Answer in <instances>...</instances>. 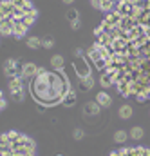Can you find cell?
<instances>
[{
    "label": "cell",
    "instance_id": "obj_1",
    "mask_svg": "<svg viewBox=\"0 0 150 156\" xmlns=\"http://www.w3.org/2000/svg\"><path fill=\"white\" fill-rule=\"evenodd\" d=\"M94 66L123 96L150 102V0H121L94 29Z\"/></svg>",
    "mask_w": 150,
    "mask_h": 156
},
{
    "label": "cell",
    "instance_id": "obj_2",
    "mask_svg": "<svg viewBox=\"0 0 150 156\" xmlns=\"http://www.w3.org/2000/svg\"><path fill=\"white\" fill-rule=\"evenodd\" d=\"M2 33L22 38L36 18V9L29 0H2L0 5Z\"/></svg>",
    "mask_w": 150,
    "mask_h": 156
},
{
    "label": "cell",
    "instance_id": "obj_3",
    "mask_svg": "<svg viewBox=\"0 0 150 156\" xmlns=\"http://www.w3.org/2000/svg\"><path fill=\"white\" fill-rule=\"evenodd\" d=\"M69 82L63 73H53L40 69L36 76L31 82V94L38 104L43 105H54L58 102H63L65 94L69 93Z\"/></svg>",
    "mask_w": 150,
    "mask_h": 156
},
{
    "label": "cell",
    "instance_id": "obj_4",
    "mask_svg": "<svg viewBox=\"0 0 150 156\" xmlns=\"http://www.w3.org/2000/svg\"><path fill=\"white\" fill-rule=\"evenodd\" d=\"M2 156H35V144L20 133L2 134Z\"/></svg>",
    "mask_w": 150,
    "mask_h": 156
},
{
    "label": "cell",
    "instance_id": "obj_5",
    "mask_svg": "<svg viewBox=\"0 0 150 156\" xmlns=\"http://www.w3.org/2000/svg\"><path fill=\"white\" fill-rule=\"evenodd\" d=\"M111 156H150V149H145V147H128V149L114 151Z\"/></svg>",
    "mask_w": 150,
    "mask_h": 156
},
{
    "label": "cell",
    "instance_id": "obj_6",
    "mask_svg": "<svg viewBox=\"0 0 150 156\" xmlns=\"http://www.w3.org/2000/svg\"><path fill=\"white\" fill-rule=\"evenodd\" d=\"M9 93L13 96V100H22L24 93H22V76H15L9 82Z\"/></svg>",
    "mask_w": 150,
    "mask_h": 156
},
{
    "label": "cell",
    "instance_id": "obj_7",
    "mask_svg": "<svg viewBox=\"0 0 150 156\" xmlns=\"http://www.w3.org/2000/svg\"><path fill=\"white\" fill-rule=\"evenodd\" d=\"M92 5L96 9H101V11H114V7L121 2V0H90Z\"/></svg>",
    "mask_w": 150,
    "mask_h": 156
},
{
    "label": "cell",
    "instance_id": "obj_8",
    "mask_svg": "<svg viewBox=\"0 0 150 156\" xmlns=\"http://www.w3.org/2000/svg\"><path fill=\"white\" fill-rule=\"evenodd\" d=\"M38 71H40V69H38L35 64H24V66H22V76H26V78L27 76H36Z\"/></svg>",
    "mask_w": 150,
    "mask_h": 156
},
{
    "label": "cell",
    "instance_id": "obj_9",
    "mask_svg": "<svg viewBox=\"0 0 150 156\" xmlns=\"http://www.w3.org/2000/svg\"><path fill=\"white\" fill-rule=\"evenodd\" d=\"M111 94H107V93H103V91H100L98 94H96V104H100L101 107H109L111 105Z\"/></svg>",
    "mask_w": 150,
    "mask_h": 156
},
{
    "label": "cell",
    "instance_id": "obj_10",
    "mask_svg": "<svg viewBox=\"0 0 150 156\" xmlns=\"http://www.w3.org/2000/svg\"><path fill=\"white\" fill-rule=\"evenodd\" d=\"M67 20L71 22V27L73 29H78L80 27V20H78V11L76 9H69L67 11Z\"/></svg>",
    "mask_w": 150,
    "mask_h": 156
},
{
    "label": "cell",
    "instance_id": "obj_11",
    "mask_svg": "<svg viewBox=\"0 0 150 156\" xmlns=\"http://www.w3.org/2000/svg\"><path fill=\"white\" fill-rule=\"evenodd\" d=\"M51 66L58 71V73H63V56H60V55H54L53 58H51Z\"/></svg>",
    "mask_w": 150,
    "mask_h": 156
},
{
    "label": "cell",
    "instance_id": "obj_12",
    "mask_svg": "<svg viewBox=\"0 0 150 156\" xmlns=\"http://www.w3.org/2000/svg\"><path fill=\"white\" fill-rule=\"evenodd\" d=\"M74 69H76V73H78V76H80V80L81 78H87V76H90L89 75V66L87 64H80V62H74Z\"/></svg>",
    "mask_w": 150,
    "mask_h": 156
},
{
    "label": "cell",
    "instance_id": "obj_13",
    "mask_svg": "<svg viewBox=\"0 0 150 156\" xmlns=\"http://www.w3.org/2000/svg\"><path fill=\"white\" fill-rule=\"evenodd\" d=\"M83 113L85 115H89V116H94V115H100V104H85V109H83Z\"/></svg>",
    "mask_w": 150,
    "mask_h": 156
},
{
    "label": "cell",
    "instance_id": "obj_14",
    "mask_svg": "<svg viewBox=\"0 0 150 156\" xmlns=\"http://www.w3.org/2000/svg\"><path fill=\"white\" fill-rule=\"evenodd\" d=\"M130 116H132V107H130V105H121V107H119V118L128 120Z\"/></svg>",
    "mask_w": 150,
    "mask_h": 156
},
{
    "label": "cell",
    "instance_id": "obj_15",
    "mask_svg": "<svg viewBox=\"0 0 150 156\" xmlns=\"http://www.w3.org/2000/svg\"><path fill=\"white\" fill-rule=\"evenodd\" d=\"M74 102H76V93L74 91H69V93L65 94V98H63V105L71 107V105H74Z\"/></svg>",
    "mask_w": 150,
    "mask_h": 156
},
{
    "label": "cell",
    "instance_id": "obj_16",
    "mask_svg": "<svg viewBox=\"0 0 150 156\" xmlns=\"http://www.w3.org/2000/svg\"><path fill=\"white\" fill-rule=\"evenodd\" d=\"M42 44H43V42L38 38V37H29V38H27V45H29L31 49H38Z\"/></svg>",
    "mask_w": 150,
    "mask_h": 156
},
{
    "label": "cell",
    "instance_id": "obj_17",
    "mask_svg": "<svg viewBox=\"0 0 150 156\" xmlns=\"http://www.w3.org/2000/svg\"><path fill=\"white\" fill-rule=\"evenodd\" d=\"M81 87H83V91H87V89H92V87H94V78H92V76L81 78Z\"/></svg>",
    "mask_w": 150,
    "mask_h": 156
},
{
    "label": "cell",
    "instance_id": "obj_18",
    "mask_svg": "<svg viewBox=\"0 0 150 156\" xmlns=\"http://www.w3.org/2000/svg\"><path fill=\"white\" fill-rule=\"evenodd\" d=\"M127 138H128V134H127L125 131H118V133L114 134V142H116V144H123Z\"/></svg>",
    "mask_w": 150,
    "mask_h": 156
},
{
    "label": "cell",
    "instance_id": "obj_19",
    "mask_svg": "<svg viewBox=\"0 0 150 156\" xmlns=\"http://www.w3.org/2000/svg\"><path fill=\"white\" fill-rule=\"evenodd\" d=\"M130 136H132L134 140H141V138H143V129H141V127H134V129L130 131Z\"/></svg>",
    "mask_w": 150,
    "mask_h": 156
},
{
    "label": "cell",
    "instance_id": "obj_20",
    "mask_svg": "<svg viewBox=\"0 0 150 156\" xmlns=\"http://www.w3.org/2000/svg\"><path fill=\"white\" fill-rule=\"evenodd\" d=\"M42 45H43V47H45V49H51V47H53V40H43V44H42Z\"/></svg>",
    "mask_w": 150,
    "mask_h": 156
},
{
    "label": "cell",
    "instance_id": "obj_21",
    "mask_svg": "<svg viewBox=\"0 0 150 156\" xmlns=\"http://www.w3.org/2000/svg\"><path fill=\"white\" fill-rule=\"evenodd\" d=\"M81 136H83V131H81V129H76V131H74V138H76V140H80Z\"/></svg>",
    "mask_w": 150,
    "mask_h": 156
},
{
    "label": "cell",
    "instance_id": "obj_22",
    "mask_svg": "<svg viewBox=\"0 0 150 156\" xmlns=\"http://www.w3.org/2000/svg\"><path fill=\"white\" fill-rule=\"evenodd\" d=\"M62 2H65V4H73L74 0H62Z\"/></svg>",
    "mask_w": 150,
    "mask_h": 156
},
{
    "label": "cell",
    "instance_id": "obj_23",
    "mask_svg": "<svg viewBox=\"0 0 150 156\" xmlns=\"http://www.w3.org/2000/svg\"><path fill=\"white\" fill-rule=\"evenodd\" d=\"M58 156H62V154H58Z\"/></svg>",
    "mask_w": 150,
    "mask_h": 156
}]
</instances>
